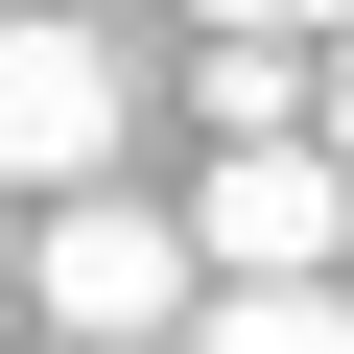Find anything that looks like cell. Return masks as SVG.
<instances>
[{
	"mask_svg": "<svg viewBox=\"0 0 354 354\" xmlns=\"http://www.w3.org/2000/svg\"><path fill=\"white\" fill-rule=\"evenodd\" d=\"M118 142H142V71H118V24H0V213H71V189H118Z\"/></svg>",
	"mask_w": 354,
	"mask_h": 354,
	"instance_id": "7a4b0ae2",
	"label": "cell"
},
{
	"mask_svg": "<svg viewBox=\"0 0 354 354\" xmlns=\"http://www.w3.org/2000/svg\"><path fill=\"white\" fill-rule=\"evenodd\" d=\"M330 283H354V260H330Z\"/></svg>",
	"mask_w": 354,
	"mask_h": 354,
	"instance_id": "30bf717a",
	"label": "cell"
},
{
	"mask_svg": "<svg viewBox=\"0 0 354 354\" xmlns=\"http://www.w3.org/2000/svg\"><path fill=\"white\" fill-rule=\"evenodd\" d=\"M307 142H330V189H354V24L307 48Z\"/></svg>",
	"mask_w": 354,
	"mask_h": 354,
	"instance_id": "8992f818",
	"label": "cell"
},
{
	"mask_svg": "<svg viewBox=\"0 0 354 354\" xmlns=\"http://www.w3.org/2000/svg\"><path fill=\"white\" fill-rule=\"evenodd\" d=\"M189 354H354V283H213Z\"/></svg>",
	"mask_w": 354,
	"mask_h": 354,
	"instance_id": "277c9868",
	"label": "cell"
},
{
	"mask_svg": "<svg viewBox=\"0 0 354 354\" xmlns=\"http://www.w3.org/2000/svg\"><path fill=\"white\" fill-rule=\"evenodd\" d=\"M0 24H24V0H0Z\"/></svg>",
	"mask_w": 354,
	"mask_h": 354,
	"instance_id": "9c48e42d",
	"label": "cell"
},
{
	"mask_svg": "<svg viewBox=\"0 0 354 354\" xmlns=\"http://www.w3.org/2000/svg\"><path fill=\"white\" fill-rule=\"evenodd\" d=\"M189 24H213V48H330L354 0H189Z\"/></svg>",
	"mask_w": 354,
	"mask_h": 354,
	"instance_id": "5b68a950",
	"label": "cell"
},
{
	"mask_svg": "<svg viewBox=\"0 0 354 354\" xmlns=\"http://www.w3.org/2000/svg\"><path fill=\"white\" fill-rule=\"evenodd\" d=\"M189 260H213V283H330V260H354V189H330V142H213V189H189Z\"/></svg>",
	"mask_w": 354,
	"mask_h": 354,
	"instance_id": "3957f363",
	"label": "cell"
},
{
	"mask_svg": "<svg viewBox=\"0 0 354 354\" xmlns=\"http://www.w3.org/2000/svg\"><path fill=\"white\" fill-rule=\"evenodd\" d=\"M24 307H48V354H189L213 260L165 189H71V213H24Z\"/></svg>",
	"mask_w": 354,
	"mask_h": 354,
	"instance_id": "6da1fadb",
	"label": "cell"
},
{
	"mask_svg": "<svg viewBox=\"0 0 354 354\" xmlns=\"http://www.w3.org/2000/svg\"><path fill=\"white\" fill-rule=\"evenodd\" d=\"M48 24H118V0H48Z\"/></svg>",
	"mask_w": 354,
	"mask_h": 354,
	"instance_id": "52a82bcc",
	"label": "cell"
},
{
	"mask_svg": "<svg viewBox=\"0 0 354 354\" xmlns=\"http://www.w3.org/2000/svg\"><path fill=\"white\" fill-rule=\"evenodd\" d=\"M0 283H24V213H0Z\"/></svg>",
	"mask_w": 354,
	"mask_h": 354,
	"instance_id": "ba28073f",
	"label": "cell"
}]
</instances>
